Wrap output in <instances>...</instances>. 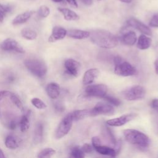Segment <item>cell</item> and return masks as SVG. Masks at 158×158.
Wrapping results in <instances>:
<instances>
[{"mask_svg":"<svg viewBox=\"0 0 158 158\" xmlns=\"http://www.w3.org/2000/svg\"><path fill=\"white\" fill-rule=\"evenodd\" d=\"M91 41L98 46L110 49L116 47L118 44L117 38L110 32L104 30H93L90 33Z\"/></svg>","mask_w":158,"mask_h":158,"instance_id":"obj_1","label":"cell"},{"mask_svg":"<svg viewBox=\"0 0 158 158\" xmlns=\"http://www.w3.org/2000/svg\"><path fill=\"white\" fill-rule=\"evenodd\" d=\"M123 136L127 142L140 148H147L150 143L149 138L146 135L135 129L125 130Z\"/></svg>","mask_w":158,"mask_h":158,"instance_id":"obj_2","label":"cell"},{"mask_svg":"<svg viewBox=\"0 0 158 158\" xmlns=\"http://www.w3.org/2000/svg\"><path fill=\"white\" fill-rule=\"evenodd\" d=\"M114 73L122 77H129L136 74V69L129 62L124 61L120 56H115L114 58Z\"/></svg>","mask_w":158,"mask_h":158,"instance_id":"obj_3","label":"cell"},{"mask_svg":"<svg viewBox=\"0 0 158 158\" xmlns=\"http://www.w3.org/2000/svg\"><path fill=\"white\" fill-rule=\"evenodd\" d=\"M26 68L34 75L42 78L48 72L46 64L42 60L36 59H28L24 61Z\"/></svg>","mask_w":158,"mask_h":158,"instance_id":"obj_4","label":"cell"},{"mask_svg":"<svg viewBox=\"0 0 158 158\" xmlns=\"http://www.w3.org/2000/svg\"><path fill=\"white\" fill-rule=\"evenodd\" d=\"M146 94L145 88L141 85H135L122 92V96L128 101H136L144 98Z\"/></svg>","mask_w":158,"mask_h":158,"instance_id":"obj_5","label":"cell"},{"mask_svg":"<svg viewBox=\"0 0 158 158\" xmlns=\"http://www.w3.org/2000/svg\"><path fill=\"white\" fill-rule=\"evenodd\" d=\"M73 122V119L70 113H69L59 123L55 132L56 138L60 139L67 135L72 128Z\"/></svg>","mask_w":158,"mask_h":158,"instance_id":"obj_6","label":"cell"},{"mask_svg":"<svg viewBox=\"0 0 158 158\" xmlns=\"http://www.w3.org/2000/svg\"><path fill=\"white\" fill-rule=\"evenodd\" d=\"M107 93V87L104 84L88 85L85 89V94L88 97L104 98Z\"/></svg>","mask_w":158,"mask_h":158,"instance_id":"obj_7","label":"cell"},{"mask_svg":"<svg viewBox=\"0 0 158 158\" xmlns=\"http://www.w3.org/2000/svg\"><path fill=\"white\" fill-rule=\"evenodd\" d=\"M93 117L98 115H113L115 110L113 106L110 104H107L104 102H98L95 106L91 109Z\"/></svg>","mask_w":158,"mask_h":158,"instance_id":"obj_8","label":"cell"},{"mask_svg":"<svg viewBox=\"0 0 158 158\" xmlns=\"http://www.w3.org/2000/svg\"><path fill=\"white\" fill-rule=\"evenodd\" d=\"M1 48L4 51H14L20 54L25 52L23 48L16 40L12 38H7L4 40L1 44Z\"/></svg>","mask_w":158,"mask_h":158,"instance_id":"obj_9","label":"cell"},{"mask_svg":"<svg viewBox=\"0 0 158 158\" xmlns=\"http://www.w3.org/2000/svg\"><path fill=\"white\" fill-rule=\"evenodd\" d=\"M64 67L69 74L75 77L79 75L81 64L77 60L73 59H68L64 62Z\"/></svg>","mask_w":158,"mask_h":158,"instance_id":"obj_10","label":"cell"},{"mask_svg":"<svg viewBox=\"0 0 158 158\" xmlns=\"http://www.w3.org/2000/svg\"><path fill=\"white\" fill-rule=\"evenodd\" d=\"M136 116L135 114H125L118 117L108 120L106 123L111 127H120L134 119Z\"/></svg>","mask_w":158,"mask_h":158,"instance_id":"obj_11","label":"cell"},{"mask_svg":"<svg viewBox=\"0 0 158 158\" xmlns=\"http://www.w3.org/2000/svg\"><path fill=\"white\" fill-rule=\"evenodd\" d=\"M127 23L128 26L137 29L144 35L149 36L152 35V31L148 26L135 18H131L128 19L127 22Z\"/></svg>","mask_w":158,"mask_h":158,"instance_id":"obj_12","label":"cell"},{"mask_svg":"<svg viewBox=\"0 0 158 158\" xmlns=\"http://www.w3.org/2000/svg\"><path fill=\"white\" fill-rule=\"evenodd\" d=\"M67 35V30L61 27L56 26L53 27L51 35L48 38V41L54 43L64 39Z\"/></svg>","mask_w":158,"mask_h":158,"instance_id":"obj_13","label":"cell"},{"mask_svg":"<svg viewBox=\"0 0 158 158\" xmlns=\"http://www.w3.org/2000/svg\"><path fill=\"white\" fill-rule=\"evenodd\" d=\"M70 114L73 119V121H78L89 117H93L91 109L75 110L70 112Z\"/></svg>","mask_w":158,"mask_h":158,"instance_id":"obj_14","label":"cell"},{"mask_svg":"<svg viewBox=\"0 0 158 158\" xmlns=\"http://www.w3.org/2000/svg\"><path fill=\"white\" fill-rule=\"evenodd\" d=\"M99 72L97 69H90L86 70L83 77V83L85 85L91 84L96 78L98 77Z\"/></svg>","mask_w":158,"mask_h":158,"instance_id":"obj_15","label":"cell"},{"mask_svg":"<svg viewBox=\"0 0 158 158\" xmlns=\"http://www.w3.org/2000/svg\"><path fill=\"white\" fill-rule=\"evenodd\" d=\"M46 93L50 98L52 99H56L60 95V86L59 85V84L55 82L49 83L46 86Z\"/></svg>","mask_w":158,"mask_h":158,"instance_id":"obj_16","label":"cell"},{"mask_svg":"<svg viewBox=\"0 0 158 158\" xmlns=\"http://www.w3.org/2000/svg\"><path fill=\"white\" fill-rule=\"evenodd\" d=\"M67 35L72 38L77 40H82L89 37L90 32L85 30L72 29L67 31Z\"/></svg>","mask_w":158,"mask_h":158,"instance_id":"obj_17","label":"cell"},{"mask_svg":"<svg viewBox=\"0 0 158 158\" xmlns=\"http://www.w3.org/2000/svg\"><path fill=\"white\" fill-rule=\"evenodd\" d=\"M43 125L41 122L36 123L35 128L34 129L33 141L35 144H40L43 140Z\"/></svg>","mask_w":158,"mask_h":158,"instance_id":"obj_18","label":"cell"},{"mask_svg":"<svg viewBox=\"0 0 158 158\" xmlns=\"http://www.w3.org/2000/svg\"><path fill=\"white\" fill-rule=\"evenodd\" d=\"M58 10L63 15L64 19L67 21L78 20L80 19L79 15L74 11L65 7H59Z\"/></svg>","mask_w":158,"mask_h":158,"instance_id":"obj_19","label":"cell"},{"mask_svg":"<svg viewBox=\"0 0 158 158\" xmlns=\"http://www.w3.org/2000/svg\"><path fill=\"white\" fill-rule=\"evenodd\" d=\"M152 40L150 38L146 36V35H141L138 40L137 48L141 50L148 49L151 45Z\"/></svg>","mask_w":158,"mask_h":158,"instance_id":"obj_20","label":"cell"},{"mask_svg":"<svg viewBox=\"0 0 158 158\" xmlns=\"http://www.w3.org/2000/svg\"><path fill=\"white\" fill-rule=\"evenodd\" d=\"M94 149L96 151V152H98L100 154L109 156L110 157H115L117 154V150L106 146L100 145Z\"/></svg>","mask_w":158,"mask_h":158,"instance_id":"obj_21","label":"cell"},{"mask_svg":"<svg viewBox=\"0 0 158 158\" xmlns=\"http://www.w3.org/2000/svg\"><path fill=\"white\" fill-rule=\"evenodd\" d=\"M31 15H32V12L31 11H27V12H23L22 14H18L12 20V23L15 25L24 23L30 19Z\"/></svg>","mask_w":158,"mask_h":158,"instance_id":"obj_22","label":"cell"},{"mask_svg":"<svg viewBox=\"0 0 158 158\" xmlns=\"http://www.w3.org/2000/svg\"><path fill=\"white\" fill-rule=\"evenodd\" d=\"M136 40V33L133 31H129L122 36V41L126 45L132 46L135 44Z\"/></svg>","mask_w":158,"mask_h":158,"instance_id":"obj_23","label":"cell"},{"mask_svg":"<svg viewBox=\"0 0 158 158\" xmlns=\"http://www.w3.org/2000/svg\"><path fill=\"white\" fill-rule=\"evenodd\" d=\"M5 146L9 149H15L19 146V143L15 136L8 135L5 139Z\"/></svg>","mask_w":158,"mask_h":158,"instance_id":"obj_24","label":"cell"},{"mask_svg":"<svg viewBox=\"0 0 158 158\" xmlns=\"http://www.w3.org/2000/svg\"><path fill=\"white\" fill-rule=\"evenodd\" d=\"M21 35L23 38L28 40H34L37 38V33L30 28H24L21 30Z\"/></svg>","mask_w":158,"mask_h":158,"instance_id":"obj_25","label":"cell"},{"mask_svg":"<svg viewBox=\"0 0 158 158\" xmlns=\"http://www.w3.org/2000/svg\"><path fill=\"white\" fill-rule=\"evenodd\" d=\"M20 129L22 132L27 131L30 127V121L27 115H23L20 118L19 122Z\"/></svg>","mask_w":158,"mask_h":158,"instance_id":"obj_26","label":"cell"},{"mask_svg":"<svg viewBox=\"0 0 158 158\" xmlns=\"http://www.w3.org/2000/svg\"><path fill=\"white\" fill-rule=\"evenodd\" d=\"M56 151L55 149L51 148H46L41 150L38 154L37 157L39 158H49L52 157L56 154Z\"/></svg>","mask_w":158,"mask_h":158,"instance_id":"obj_27","label":"cell"},{"mask_svg":"<svg viewBox=\"0 0 158 158\" xmlns=\"http://www.w3.org/2000/svg\"><path fill=\"white\" fill-rule=\"evenodd\" d=\"M85 152L82 150L81 148L79 146L73 147L70 151V157L74 158H83L85 157Z\"/></svg>","mask_w":158,"mask_h":158,"instance_id":"obj_28","label":"cell"},{"mask_svg":"<svg viewBox=\"0 0 158 158\" xmlns=\"http://www.w3.org/2000/svg\"><path fill=\"white\" fill-rule=\"evenodd\" d=\"M10 98V101H12V102L16 106V107L19 109L22 112H23L25 109H24V107H23V105L22 102V101H20V99H19V98L16 96L15 94L12 93L10 94V96H9Z\"/></svg>","mask_w":158,"mask_h":158,"instance_id":"obj_29","label":"cell"},{"mask_svg":"<svg viewBox=\"0 0 158 158\" xmlns=\"http://www.w3.org/2000/svg\"><path fill=\"white\" fill-rule=\"evenodd\" d=\"M31 103L35 107H36L38 109L42 110L47 107L46 103L38 98H33V99H31Z\"/></svg>","mask_w":158,"mask_h":158,"instance_id":"obj_30","label":"cell"},{"mask_svg":"<svg viewBox=\"0 0 158 158\" xmlns=\"http://www.w3.org/2000/svg\"><path fill=\"white\" fill-rule=\"evenodd\" d=\"M38 14L40 17L46 18L50 14V9L46 5H41L38 9Z\"/></svg>","mask_w":158,"mask_h":158,"instance_id":"obj_31","label":"cell"},{"mask_svg":"<svg viewBox=\"0 0 158 158\" xmlns=\"http://www.w3.org/2000/svg\"><path fill=\"white\" fill-rule=\"evenodd\" d=\"M103 98L105 100H106L109 104L115 106H118L120 105V104H121L120 101L118 98H115L114 96H109V95L106 94Z\"/></svg>","mask_w":158,"mask_h":158,"instance_id":"obj_32","label":"cell"},{"mask_svg":"<svg viewBox=\"0 0 158 158\" xmlns=\"http://www.w3.org/2000/svg\"><path fill=\"white\" fill-rule=\"evenodd\" d=\"M149 25L151 27H158V14H156L152 16Z\"/></svg>","mask_w":158,"mask_h":158,"instance_id":"obj_33","label":"cell"},{"mask_svg":"<svg viewBox=\"0 0 158 158\" xmlns=\"http://www.w3.org/2000/svg\"><path fill=\"white\" fill-rule=\"evenodd\" d=\"M81 149L85 153H90L93 151V147L88 143H85L81 147Z\"/></svg>","mask_w":158,"mask_h":158,"instance_id":"obj_34","label":"cell"},{"mask_svg":"<svg viewBox=\"0 0 158 158\" xmlns=\"http://www.w3.org/2000/svg\"><path fill=\"white\" fill-rule=\"evenodd\" d=\"M55 109L59 112H62L65 110V106L64 104L60 102H56L54 104Z\"/></svg>","mask_w":158,"mask_h":158,"instance_id":"obj_35","label":"cell"},{"mask_svg":"<svg viewBox=\"0 0 158 158\" xmlns=\"http://www.w3.org/2000/svg\"><path fill=\"white\" fill-rule=\"evenodd\" d=\"M91 141H92V145H93V148H95L101 145V140L98 136H93L91 139Z\"/></svg>","mask_w":158,"mask_h":158,"instance_id":"obj_36","label":"cell"},{"mask_svg":"<svg viewBox=\"0 0 158 158\" xmlns=\"http://www.w3.org/2000/svg\"><path fill=\"white\" fill-rule=\"evenodd\" d=\"M11 94H12V93L10 92L9 91H7V90L0 91V101L2 100L5 98L9 97Z\"/></svg>","mask_w":158,"mask_h":158,"instance_id":"obj_37","label":"cell"},{"mask_svg":"<svg viewBox=\"0 0 158 158\" xmlns=\"http://www.w3.org/2000/svg\"><path fill=\"white\" fill-rule=\"evenodd\" d=\"M0 10H2L4 13L6 14L7 12H8L10 10V7L9 6L3 5V4H0Z\"/></svg>","mask_w":158,"mask_h":158,"instance_id":"obj_38","label":"cell"},{"mask_svg":"<svg viewBox=\"0 0 158 158\" xmlns=\"http://www.w3.org/2000/svg\"><path fill=\"white\" fill-rule=\"evenodd\" d=\"M151 106L154 109L158 112V99H154L152 101Z\"/></svg>","mask_w":158,"mask_h":158,"instance_id":"obj_39","label":"cell"},{"mask_svg":"<svg viewBox=\"0 0 158 158\" xmlns=\"http://www.w3.org/2000/svg\"><path fill=\"white\" fill-rule=\"evenodd\" d=\"M66 1L72 7H74V8L78 7V4H77L76 0H66Z\"/></svg>","mask_w":158,"mask_h":158,"instance_id":"obj_40","label":"cell"},{"mask_svg":"<svg viewBox=\"0 0 158 158\" xmlns=\"http://www.w3.org/2000/svg\"><path fill=\"white\" fill-rule=\"evenodd\" d=\"M16 125H17V124H16L15 121H14V120H11V121L10 122V123H9V128L10 130H14L15 129Z\"/></svg>","mask_w":158,"mask_h":158,"instance_id":"obj_41","label":"cell"},{"mask_svg":"<svg viewBox=\"0 0 158 158\" xmlns=\"http://www.w3.org/2000/svg\"><path fill=\"white\" fill-rule=\"evenodd\" d=\"M80 1H81L86 6H90L93 2L92 0H80Z\"/></svg>","mask_w":158,"mask_h":158,"instance_id":"obj_42","label":"cell"},{"mask_svg":"<svg viewBox=\"0 0 158 158\" xmlns=\"http://www.w3.org/2000/svg\"><path fill=\"white\" fill-rule=\"evenodd\" d=\"M154 67L156 73L158 75V59H157L154 62Z\"/></svg>","mask_w":158,"mask_h":158,"instance_id":"obj_43","label":"cell"},{"mask_svg":"<svg viewBox=\"0 0 158 158\" xmlns=\"http://www.w3.org/2000/svg\"><path fill=\"white\" fill-rule=\"evenodd\" d=\"M5 13H4L2 10H0V22H3L4 19V16H5Z\"/></svg>","mask_w":158,"mask_h":158,"instance_id":"obj_44","label":"cell"},{"mask_svg":"<svg viewBox=\"0 0 158 158\" xmlns=\"http://www.w3.org/2000/svg\"><path fill=\"white\" fill-rule=\"evenodd\" d=\"M4 157H5V155L4 154V152L0 148V158H4Z\"/></svg>","mask_w":158,"mask_h":158,"instance_id":"obj_45","label":"cell"},{"mask_svg":"<svg viewBox=\"0 0 158 158\" xmlns=\"http://www.w3.org/2000/svg\"><path fill=\"white\" fill-rule=\"evenodd\" d=\"M119 1H120L121 2H125V3H130L131 1V0H119Z\"/></svg>","mask_w":158,"mask_h":158,"instance_id":"obj_46","label":"cell"},{"mask_svg":"<svg viewBox=\"0 0 158 158\" xmlns=\"http://www.w3.org/2000/svg\"><path fill=\"white\" fill-rule=\"evenodd\" d=\"M52 1L54 2H62L63 0H52Z\"/></svg>","mask_w":158,"mask_h":158,"instance_id":"obj_47","label":"cell"},{"mask_svg":"<svg viewBox=\"0 0 158 158\" xmlns=\"http://www.w3.org/2000/svg\"><path fill=\"white\" fill-rule=\"evenodd\" d=\"M99 1H101V0H99Z\"/></svg>","mask_w":158,"mask_h":158,"instance_id":"obj_48","label":"cell"}]
</instances>
